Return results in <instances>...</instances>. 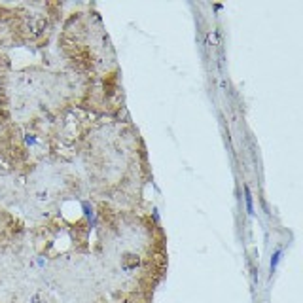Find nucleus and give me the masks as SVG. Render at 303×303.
Masks as SVG:
<instances>
[{
  "mask_svg": "<svg viewBox=\"0 0 303 303\" xmlns=\"http://www.w3.org/2000/svg\"><path fill=\"white\" fill-rule=\"evenodd\" d=\"M244 193H246V207H248V212L252 214L254 212V207H252V195L248 192V188H244Z\"/></svg>",
  "mask_w": 303,
  "mask_h": 303,
  "instance_id": "1",
  "label": "nucleus"
}]
</instances>
